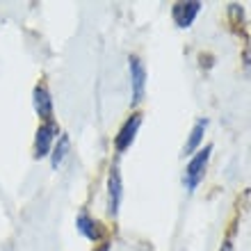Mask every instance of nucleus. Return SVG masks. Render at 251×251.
Wrapping results in <instances>:
<instances>
[{
    "label": "nucleus",
    "instance_id": "9b49d317",
    "mask_svg": "<svg viewBox=\"0 0 251 251\" xmlns=\"http://www.w3.org/2000/svg\"><path fill=\"white\" fill-rule=\"evenodd\" d=\"M219 251H233V240L228 238V240H224V245H222V249Z\"/></svg>",
    "mask_w": 251,
    "mask_h": 251
},
{
    "label": "nucleus",
    "instance_id": "f257e3e1",
    "mask_svg": "<svg viewBox=\"0 0 251 251\" xmlns=\"http://www.w3.org/2000/svg\"><path fill=\"white\" fill-rule=\"evenodd\" d=\"M210 155H212V144H205L203 149H199L190 158V162H187V167H185V174H183V185H185V190L194 192L199 187V183H201L205 176Z\"/></svg>",
    "mask_w": 251,
    "mask_h": 251
},
{
    "label": "nucleus",
    "instance_id": "1a4fd4ad",
    "mask_svg": "<svg viewBox=\"0 0 251 251\" xmlns=\"http://www.w3.org/2000/svg\"><path fill=\"white\" fill-rule=\"evenodd\" d=\"M208 130V119H199L197 124L192 126L190 137H187L185 146H183V155H194L199 151V146L203 144V135Z\"/></svg>",
    "mask_w": 251,
    "mask_h": 251
},
{
    "label": "nucleus",
    "instance_id": "6e6552de",
    "mask_svg": "<svg viewBox=\"0 0 251 251\" xmlns=\"http://www.w3.org/2000/svg\"><path fill=\"white\" fill-rule=\"evenodd\" d=\"M75 226H78V231L82 233L89 242H99V240L103 238V226H100V222L89 217L87 212H80L78 219H75Z\"/></svg>",
    "mask_w": 251,
    "mask_h": 251
},
{
    "label": "nucleus",
    "instance_id": "20e7f679",
    "mask_svg": "<svg viewBox=\"0 0 251 251\" xmlns=\"http://www.w3.org/2000/svg\"><path fill=\"white\" fill-rule=\"evenodd\" d=\"M139 126H142V114L132 112L130 117L124 121V126L119 128L117 137H114V146H117V151L124 153V151H128V149H130V144L135 142V137H137Z\"/></svg>",
    "mask_w": 251,
    "mask_h": 251
},
{
    "label": "nucleus",
    "instance_id": "39448f33",
    "mask_svg": "<svg viewBox=\"0 0 251 251\" xmlns=\"http://www.w3.org/2000/svg\"><path fill=\"white\" fill-rule=\"evenodd\" d=\"M121 197H124V185H121V174L119 167L114 165L107 174V212L110 217H117L121 205Z\"/></svg>",
    "mask_w": 251,
    "mask_h": 251
},
{
    "label": "nucleus",
    "instance_id": "423d86ee",
    "mask_svg": "<svg viewBox=\"0 0 251 251\" xmlns=\"http://www.w3.org/2000/svg\"><path fill=\"white\" fill-rule=\"evenodd\" d=\"M199 12H201V2H199V0L176 2V5L172 7V19H174V23H176L178 27L187 30V27L194 23V19L199 16Z\"/></svg>",
    "mask_w": 251,
    "mask_h": 251
},
{
    "label": "nucleus",
    "instance_id": "0eeeda50",
    "mask_svg": "<svg viewBox=\"0 0 251 251\" xmlns=\"http://www.w3.org/2000/svg\"><path fill=\"white\" fill-rule=\"evenodd\" d=\"M32 103H34V112L39 114L44 121H53V99L48 92L46 82H39L32 92Z\"/></svg>",
    "mask_w": 251,
    "mask_h": 251
},
{
    "label": "nucleus",
    "instance_id": "f03ea898",
    "mask_svg": "<svg viewBox=\"0 0 251 251\" xmlns=\"http://www.w3.org/2000/svg\"><path fill=\"white\" fill-rule=\"evenodd\" d=\"M128 71H130V92H132L130 103L132 105H139L146 94V69L137 55L128 57Z\"/></svg>",
    "mask_w": 251,
    "mask_h": 251
},
{
    "label": "nucleus",
    "instance_id": "9d476101",
    "mask_svg": "<svg viewBox=\"0 0 251 251\" xmlns=\"http://www.w3.org/2000/svg\"><path fill=\"white\" fill-rule=\"evenodd\" d=\"M69 149H71L69 135H60L53 146V151H50V165H53V169H57V167L64 162V158L69 155Z\"/></svg>",
    "mask_w": 251,
    "mask_h": 251
},
{
    "label": "nucleus",
    "instance_id": "7ed1b4c3",
    "mask_svg": "<svg viewBox=\"0 0 251 251\" xmlns=\"http://www.w3.org/2000/svg\"><path fill=\"white\" fill-rule=\"evenodd\" d=\"M57 132H60V128H57L55 121H44L37 128V135H34V158L41 160V158H46V155H50Z\"/></svg>",
    "mask_w": 251,
    "mask_h": 251
}]
</instances>
